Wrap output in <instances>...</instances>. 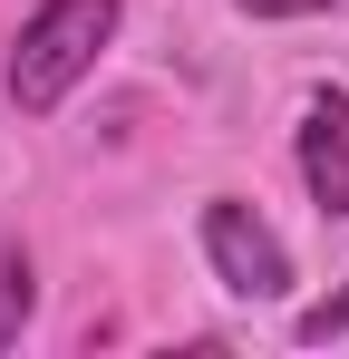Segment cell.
Segmentation results:
<instances>
[{"label":"cell","instance_id":"5","mask_svg":"<svg viewBox=\"0 0 349 359\" xmlns=\"http://www.w3.org/2000/svg\"><path fill=\"white\" fill-rule=\"evenodd\" d=\"M291 340H310V350H320V340H349V282H340L330 301H310V311L291 320Z\"/></svg>","mask_w":349,"mask_h":359},{"label":"cell","instance_id":"2","mask_svg":"<svg viewBox=\"0 0 349 359\" xmlns=\"http://www.w3.org/2000/svg\"><path fill=\"white\" fill-rule=\"evenodd\" d=\"M204 262H214V282L242 301H282L291 292V243L242 204V194H214L204 204Z\"/></svg>","mask_w":349,"mask_h":359},{"label":"cell","instance_id":"6","mask_svg":"<svg viewBox=\"0 0 349 359\" xmlns=\"http://www.w3.org/2000/svg\"><path fill=\"white\" fill-rule=\"evenodd\" d=\"M233 10H242V20H320L330 0H233Z\"/></svg>","mask_w":349,"mask_h":359},{"label":"cell","instance_id":"4","mask_svg":"<svg viewBox=\"0 0 349 359\" xmlns=\"http://www.w3.org/2000/svg\"><path fill=\"white\" fill-rule=\"evenodd\" d=\"M29 311H39V262H29L20 233H0V350H20Z\"/></svg>","mask_w":349,"mask_h":359},{"label":"cell","instance_id":"1","mask_svg":"<svg viewBox=\"0 0 349 359\" xmlns=\"http://www.w3.org/2000/svg\"><path fill=\"white\" fill-rule=\"evenodd\" d=\"M116 39V0H39L29 20H20V39H10V107L20 117H49L68 107V88L97 68V49Z\"/></svg>","mask_w":349,"mask_h":359},{"label":"cell","instance_id":"3","mask_svg":"<svg viewBox=\"0 0 349 359\" xmlns=\"http://www.w3.org/2000/svg\"><path fill=\"white\" fill-rule=\"evenodd\" d=\"M301 184L320 214H349V97L340 88H310V107H301Z\"/></svg>","mask_w":349,"mask_h":359}]
</instances>
